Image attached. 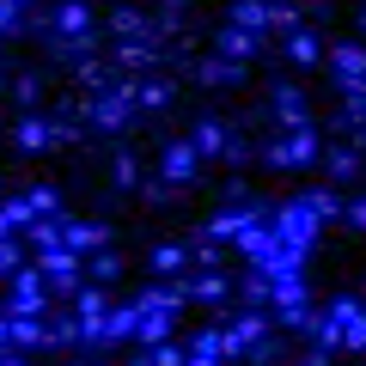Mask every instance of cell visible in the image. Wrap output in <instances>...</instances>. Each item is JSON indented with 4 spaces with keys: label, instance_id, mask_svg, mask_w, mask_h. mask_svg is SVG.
<instances>
[{
    "label": "cell",
    "instance_id": "obj_30",
    "mask_svg": "<svg viewBox=\"0 0 366 366\" xmlns=\"http://www.w3.org/2000/svg\"><path fill=\"white\" fill-rule=\"evenodd\" d=\"M25 250H31L25 238H0V281H13V274L25 269Z\"/></svg>",
    "mask_w": 366,
    "mask_h": 366
},
{
    "label": "cell",
    "instance_id": "obj_7",
    "mask_svg": "<svg viewBox=\"0 0 366 366\" xmlns=\"http://www.w3.org/2000/svg\"><path fill=\"white\" fill-rule=\"evenodd\" d=\"M159 177L177 189V183H196L202 177V153L189 147V134H177V141H165L159 147Z\"/></svg>",
    "mask_w": 366,
    "mask_h": 366
},
{
    "label": "cell",
    "instance_id": "obj_3",
    "mask_svg": "<svg viewBox=\"0 0 366 366\" xmlns=\"http://www.w3.org/2000/svg\"><path fill=\"white\" fill-rule=\"evenodd\" d=\"M312 287H305V274H293V281H274L269 293V324L274 330H305L312 324Z\"/></svg>",
    "mask_w": 366,
    "mask_h": 366
},
{
    "label": "cell",
    "instance_id": "obj_31",
    "mask_svg": "<svg viewBox=\"0 0 366 366\" xmlns=\"http://www.w3.org/2000/svg\"><path fill=\"white\" fill-rule=\"evenodd\" d=\"M13 98H19V110H43V79H37V74H19Z\"/></svg>",
    "mask_w": 366,
    "mask_h": 366
},
{
    "label": "cell",
    "instance_id": "obj_2",
    "mask_svg": "<svg viewBox=\"0 0 366 366\" xmlns=\"http://www.w3.org/2000/svg\"><path fill=\"white\" fill-rule=\"evenodd\" d=\"M257 153L274 171H312L324 159V141H317V129H287V134H274L269 147H257Z\"/></svg>",
    "mask_w": 366,
    "mask_h": 366
},
{
    "label": "cell",
    "instance_id": "obj_27",
    "mask_svg": "<svg viewBox=\"0 0 366 366\" xmlns=\"http://www.w3.org/2000/svg\"><path fill=\"white\" fill-rule=\"evenodd\" d=\"M25 208L37 214V220H55V214H61V189H55V183H37V189H25Z\"/></svg>",
    "mask_w": 366,
    "mask_h": 366
},
{
    "label": "cell",
    "instance_id": "obj_25",
    "mask_svg": "<svg viewBox=\"0 0 366 366\" xmlns=\"http://www.w3.org/2000/svg\"><path fill=\"white\" fill-rule=\"evenodd\" d=\"M110 177H117V189H141V153H134V147H117V153H110Z\"/></svg>",
    "mask_w": 366,
    "mask_h": 366
},
{
    "label": "cell",
    "instance_id": "obj_11",
    "mask_svg": "<svg viewBox=\"0 0 366 366\" xmlns=\"http://www.w3.org/2000/svg\"><path fill=\"white\" fill-rule=\"evenodd\" d=\"M189 300H196L189 293V274H171V281H153V287L134 293V305H159V312H183Z\"/></svg>",
    "mask_w": 366,
    "mask_h": 366
},
{
    "label": "cell",
    "instance_id": "obj_37",
    "mask_svg": "<svg viewBox=\"0 0 366 366\" xmlns=\"http://www.w3.org/2000/svg\"><path fill=\"white\" fill-rule=\"evenodd\" d=\"M159 6H165V13H183V6H189V0H159Z\"/></svg>",
    "mask_w": 366,
    "mask_h": 366
},
{
    "label": "cell",
    "instance_id": "obj_15",
    "mask_svg": "<svg viewBox=\"0 0 366 366\" xmlns=\"http://www.w3.org/2000/svg\"><path fill=\"white\" fill-rule=\"evenodd\" d=\"M189 147H196L202 159H226V147H232V129H226L220 117H202L196 129H189Z\"/></svg>",
    "mask_w": 366,
    "mask_h": 366
},
{
    "label": "cell",
    "instance_id": "obj_13",
    "mask_svg": "<svg viewBox=\"0 0 366 366\" xmlns=\"http://www.w3.org/2000/svg\"><path fill=\"white\" fill-rule=\"evenodd\" d=\"M189 238H159L153 250H147V269H159V274H189Z\"/></svg>",
    "mask_w": 366,
    "mask_h": 366
},
{
    "label": "cell",
    "instance_id": "obj_16",
    "mask_svg": "<svg viewBox=\"0 0 366 366\" xmlns=\"http://www.w3.org/2000/svg\"><path fill=\"white\" fill-rule=\"evenodd\" d=\"M317 317H324L336 336H348V330L366 317V305H360V293H336V300H324V312H317Z\"/></svg>",
    "mask_w": 366,
    "mask_h": 366
},
{
    "label": "cell",
    "instance_id": "obj_39",
    "mask_svg": "<svg viewBox=\"0 0 366 366\" xmlns=\"http://www.w3.org/2000/svg\"><path fill=\"white\" fill-rule=\"evenodd\" d=\"M13 6H25V13H31V6H43V0H13Z\"/></svg>",
    "mask_w": 366,
    "mask_h": 366
},
{
    "label": "cell",
    "instance_id": "obj_21",
    "mask_svg": "<svg viewBox=\"0 0 366 366\" xmlns=\"http://www.w3.org/2000/svg\"><path fill=\"white\" fill-rule=\"evenodd\" d=\"M226 25H232V31H250V37H269V0H232Z\"/></svg>",
    "mask_w": 366,
    "mask_h": 366
},
{
    "label": "cell",
    "instance_id": "obj_1",
    "mask_svg": "<svg viewBox=\"0 0 366 366\" xmlns=\"http://www.w3.org/2000/svg\"><path fill=\"white\" fill-rule=\"evenodd\" d=\"M49 274L37 269V262H25V269L6 281V300H0V312L6 317H49Z\"/></svg>",
    "mask_w": 366,
    "mask_h": 366
},
{
    "label": "cell",
    "instance_id": "obj_20",
    "mask_svg": "<svg viewBox=\"0 0 366 366\" xmlns=\"http://www.w3.org/2000/svg\"><path fill=\"white\" fill-rule=\"evenodd\" d=\"M189 74H196L202 86H232V79H244L250 67H238V61H226V55H196V61H189Z\"/></svg>",
    "mask_w": 366,
    "mask_h": 366
},
{
    "label": "cell",
    "instance_id": "obj_28",
    "mask_svg": "<svg viewBox=\"0 0 366 366\" xmlns=\"http://www.w3.org/2000/svg\"><path fill=\"white\" fill-rule=\"evenodd\" d=\"M49 342H55V348H86V324H79L74 312H67V317H49Z\"/></svg>",
    "mask_w": 366,
    "mask_h": 366
},
{
    "label": "cell",
    "instance_id": "obj_9",
    "mask_svg": "<svg viewBox=\"0 0 366 366\" xmlns=\"http://www.w3.org/2000/svg\"><path fill=\"white\" fill-rule=\"evenodd\" d=\"M13 147H19V153H49V147H55L49 110H25V117L13 122Z\"/></svg>",
    "mask_w": 366,
    "mask_h": 366
},
{
    "label": "cell",
    "instance_id": "obj_17",
    "mask_svg": "<svg viewBox=\"0 0 366 366\" xmlns=\"http://www.w3.org/2000/svg\"><path fill=\"white\" fill-rule=\"evenodd\" d=\"M324 165H330V177H336V183H348V177H360V171H366V153L354 141H330L324 147Z\"/></svg>",
    "mask_w": 366,
    "mask_h": 366
},
{
    "label": "cell",
    "instance_id": "obj_22",
    "mask_svg": "<svg viewBox=\"0 0 366 366\" xmlns=\"http://www.w3.org/2000/svg\"><path fill=\"white\" fill-rule=\"evenodd\" d=\"M281 55H287L293 67H317L324 61V43H317V31L305 25V31H293V37H281Z\"/></svg>",
    "mask_w": 366,
    "mask_h": 366
},
{
    "label": "cell",
    "instance_id": "obj_36",
    "mask_svg": "<svg viewBox=\"0 0 366 366\" xmlns=\"http://www.w3.org/2000/svg\"><path fill=\"white\" fill-rule=\"evenodd\" d=\"M0 354H19L13 348V317H6V312H0Z\"/></svg>",
    "mask_w": 366,
    "mask_h": 366
},
{
    "label": "cell",
    "instance_id": "obj_6",
    "mask_svg": "<svg viewBox=\"0 0 366 366\" xmlns=\"http://www.w3.org/2000/svg\"><path fill=\"white\" fill-rule=\"evenodd\" d=\"M324 55H330V79H336V92L366 86V43L360 37H336Z\"/></svg>",
    "mask_w": 366,
    "mask_h": 366
},
{
    "label": "cell",
    "instance_id": "obj_19",
    "mask_svg": "<svg viewBox=\"0 0 366 366\" xmlns=\"http://www.w3.org/2000/svg\"><path fill=\"white\" fill-rule=\"evenodd\" d=\"M189 293H196L202 305H226V300H232V274H220V269H189Z\"/></svg>",
    "mask_w": 366,
    "mask_h": 366
},
{
    "label": "cell",
    "instance_id": "obj_34",
    "mask_svg": "<svg viewBox=\"0 0 366 366\" xmlns=\"http://www.w3.org/2000/svg\"><path fill=\"white\" fill-rule=\"evenodd\" d=\"M13 31H25V6L0 0V37H13Z\"/></svg>",
    "mask_w": 366,
    "mask_h": 366
},
{
    "label": "cell",
    "instance_id": "obj_24",
    "mask_svg": "<svg viewBox=\"0 0 366 366\" xmlns=\"http://www.w3.org/2000/svg\"><path fill=\"white\" fill-rule=\"evenodd\" d=\"M300 196L305 202H312V214H317V220H342V208H348V189H336V183H317V189H300Z\"/></svg>",
    "mask_w": 366,
    "mask_h": 366
},
{
    "label": "cell",
    "instance_id": "obj_18",
    "mask_svg": "<svg viewBox=\"0 0 366 366\" xmlns=\"http://www.w3.org/2000/svg\"><path fill=\"white\" fill-rule=\"evenodd\" d=\"M129 98H134V117H159L171 104V79H129Z\"/></svg>",
    "mask_w": 366,
    "mask_h": 366
},
{
    "label": "cell",
    "instance_id": "obj_38",
    "mask_svg": "<svg viewBox=\"0 0 366 366\" xmlns=\"http://www.w3.org/2000/svg\"><path fill=\"white\" fill-rule=\"evenodd\" d=\"M0 366H25V360H19V354H0Z\"/></svg>",
    "mask_w": 366,
    "mask_h": 366
},
{
    "label": "cell",
    "instance_id": "obj_29",
    "mask_svg": "<svg viewBox=\"0 0 366 366\" xmlns=\"http://www.w3.org/2000/svg\"><path fill=\"white\" fill-rule=\"evenodd\" d=\"M117 274H122V257H117V250H98V257H86V281H98V287H110Z\"/></svg>",
    "mask_w": 366,
    "mask_h": 366
},
{
    "label": "cell",
    "instance_id": "obj_5",
    "mask_svg": "<svg viewBox=\"0 0 366 366\" xmlns=\"http://www.w3.org/2000/svg\"><path fill=\"white\" fill-rule=\"evenodd\" d=\"M269 104H274L281 134H287V129H312V92H305L300 79H274V86H269Z\"/></svg>",
    "mask_w": 366,
    "mask_h": 366
},
{
    "label": "cell",
    "instance_id": "obj_23",
    "mask_svg": "<svg viewBox=\"0 0 366 366\" xmlns=\"http://www.w3.org/2000/svg\"><path fill=\"white\" fill-rule=\"evenodd\" d=\"M110 31H117V37H153V19H147L134 0H117V6H110Z\"/></svg>",
    "mask_w": 366,
    "mask_h": 366
},
{
    "label": "cell",
    "instance_id": "obj_10",
    "mask_svg": "<svg viewBox=\"0 0 366 366\" xmlns=\"http://www.w3.org/2000/svg\"><path fill=\"white\" fill-rule=\"evenodd\" d=\"M92 31H98L92 0H55V37H92Z\"/></svg>",
    "mask_w": 366,
    "mask_h": 366
},
{
    "label": "cell",
    "instance_id": "obj_33",
    "mask_svg": "<svg viewBox=\"0 0 366 366\" xmlns=\"http://www.w3.org/2000/svg\"><path fill=\"white\" fill-rule=\"evenodd\" d=\"M141 202H147V208H165V202H171V183L165 177H141Z\"/></svg>",
    "mask_w": 366,
    "mask_h": 366
},
{
    "label": "cell",
    "instance_id": "obj_14",
    "mask_svg": "<svg viewBox=\"0 0 366 366\" xmlns=\"http://www.w3.org/2000/svg\"><path fill=\"white\" fill-rule=\"evenodd\" d=\"M214 55H226V61L250 67V61L262 55V37H250V31H232V25H220V37H214Z\"/></svg>",
    "mask_w": 366,
    "mask_h": 366
},
{
    "label": "cell",
    "instance_id": "obj_26",
    "mask_svg": "<svg viewBox=\"0 0 366 366\" xmlns=\"http://www.w3.org/2000/svg\"><path fill=\"white\" fill-rule=\"evenodd\" d=\"M49 342V317H13V348H43Z\"/></svg>",
    "mask_w": 366,
    "mask_h": 366
},
{
    "label": "cell",
    "instance_id": "obj_12",
    "mask_svg": "<svg viewBox=\"0 0 366 366\" xmlns=\"http://www.w3.org/2000/svg\"><path fill=\"white\" fill-rule=\"evenodd\" d=\"M177 312H159V305H141V324H134V348H159V342H177Z\"/></svg>",
    "mask_w": 366,
    "mask_h": 366
},
{
    "label": "cell",
    "instance_id": "obj_40",
    "mask_svg": "<svg viewBox=\"0 0 366 366\" xmlns=\"http://www.w3.org/2000/svg\"><path fill=\"white\" fill-rule=\"evenodd\" d=\"M86 366H110V360H104V354H98V360H86Z\"/></svg>",
    "mask_w": 366,
    "mask_h": 366
},
{
    "label": "cell",
    "instance_id": "obj_4",
    "mask_svg": "<svg viewBox=\"0 0 366 366\" xmlns=\"http://www.w3.org/2000/svg\"><path fill=\"white\" fill-rule=\"evenodd\" d=\"M269 226H274L281 238H287V244H305V250H312V238L324 232V220L312 214V202H305V196H287V202H274V208H269Z\"/></svg>",
    "mask_w": 366,
    "mask_h": 366
},
{
    "label": "cell",
    "instance_id": "obj_32",
    "mask_svg": "<svg viewBox=\"0 0 366 366\" xmlns=\"http://www.w3.org/2000/svg\"><path fill=\"white\" fill-rule=\"evenodd\" d=\"M281 354H287V348H281V330H269V336H262L257 348L244 354V360H257V366H274V360H281Z\"/></svg>",
    "mask_w": 366,
    "mask_h": 366
},
{
    "label": "cell",
    "instance_id": "obj_35",
    "mask_svg": "<svg viewBox=\"0 0 366 366\" xmlns=\"http://www.w3.org/2000/svg\"><path fill=\"white\" fill-rule=\"evenodd\" d=\"M342 220H348L354 232H366V189H354V196H348V208H342Z\"/></svg>",
    "mask_w": 366,
    "mask_h": 366
},
{
    "label": "cell",
    "instance_id": "obj_8",
    "mask_svg": "<svg viewBox=\"0 0 366 366\" xmlns=\"http://www.w3.org/2000/svg\"><path fill=\"white\" fill-rule=\"evenodd\" d=\"M61 244L74 257H98V250H110V226L104 220H61Z\"/></svg>",
    "mask_w": 366,
    "mask_h": 366
}]
</instances>
